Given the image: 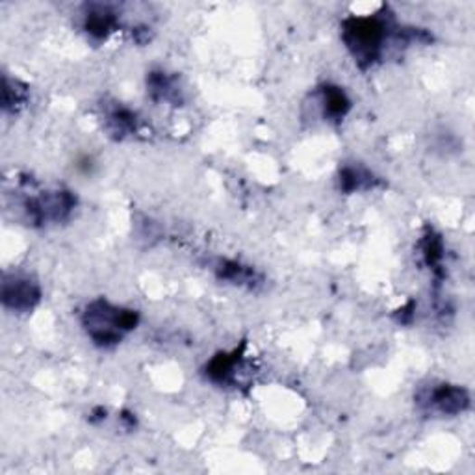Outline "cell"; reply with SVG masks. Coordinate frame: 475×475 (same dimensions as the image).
<instances>
[{"mask_svg": "<svg viewBox=\"0 0 475 475\" xmlns=\"http://www.w3.org/2000/svg\"><path fill=\"white\" fill-rule=\"evenodd\" d=\"M392 30V23L381 14L351 15L342 21V42L360 69H370L385 56Z\"/></svg>", "mask_w": 475, "mask_h": 475, "instance_id": "1", "label": "cell"}, {"mask_svg": "<svg viewBox=\"0 0 475 475\" xmlns=\"http://www.w3.org/2000/svg\"><path fill=\"white\" fill-rule=\"evenodd\" d=\"M139 325V312L106 299L91 301L82 312V327L97 347L109 349Z\"/></svg>", "mask_w": 475, "mask_h": 475, "instance_id": "2", "label": "cell"}, {"mask_svg": "<svg viewBox=\"0 0 475 475\" xmlns=\"http://www.w3.org/2000/svg\"><path fill=\"white\" fill-rule=\"evenodd\" d=\"M79 199L69 190H47L24 201V212L30 222L38 227L49 223H63L77 210Z\"/></svg>", "mask_w": 475, "mask_h": 475, "instance_id": "3", "label": "cell"}, {"mask_svg": "<svg viewBox=\"0 0 475 475\" xmlns=\"http://www.w3.org/2000/svg\"><path fill=\"white\" fill-rule=\"evenodd\" d=\"M470 392L459 385H434L418 394V405L436 416H459L470 409Z\"/></svg>", "mask_w": 475, "mask_h": 475, "instance_id": "4", "label": "cell"}, {"mask_svg": "<svg viewBox=\"0 0 475 475\" xmlns=\"http://www.w3.org/2000/svg\"><path fill=\"white\" fill-rule=\"evenodd\" d=\"M42 301V286L30 275H5L3 305L14 312H32Z\"/></svg>", "mask_w": 475, "mask_h": 475, "instance_id": "5", "label": "cell"}, {"mask_svg": "<svg viewBox=\"0 0 475 475\" xmlns=\"http://www.w3.org/2000/svg\"><path fill=\"white\" fill-rule=\"evenodd\" d=\"M84 30L95 42H106L119 28V14L112 5H88L84 8Z\"/></svg>", "mask_w": 475, "mask_h": 475, "instance_id": "6", "label": "cell"}, {"mask_svg": "<svg viewBox=\"0 0 475 475\" xmlns=\"http://www.w3.org/2000/svg\"><path fill=\"white\" fill-rule=\"evenodd\" d=\"M104 128L114 139L121 141L138 136L141 130V121L134 109L116 102L114 106H106Z\"/></svg>", "mask_w": 475, "mask_h": 475, "instance_id": "7", "label": "cell"}, {"mask_svg": "<svg viewBox=\"0 0 475 475\" xmlns=\"http://www.w3.org/2000/svg\"><path fill=\"white\" fill-rule=\"evenodd\" d=\"M243 347H245V344L240 349H234L231 353L223 351V353H217L215 356H212L206 364V368H204L206 377L212 383L222 385V386L234 385L236 377H238V370L242 366Z\"/></svg>", "mask_w": 475, "mask_h": 475, "instance_id": "8", "label": "cell"}, {"mask_svg": "<svg viewBox=\"0 0 475 475\" xmlns=\"http://www.w3.org/2000/svg\"><path fill=\"white\" fill-rule=\"evenodd\" d=\"M214 271L219 280H223L233 286H240V288L254 290L264 282V277L257 270H254L252 266L242 264L238 261H227V259L217 261Z\"/></svg>", "mask_w": 475, "mask_h": 475, "instance_id": "9", "label": "cell"}, {"mask_svg": "<svg viewBox=\"0 0 475 475\" xmlns=\"http://www.w3.org/2000/svg\"><path fill=\"white\" fill-rule=\"evenodd\" d=\"M319 102L325 121L340 123L351 112V99L344 88L335 84H323L319 88Z\"/></svg>", "mask_w": 475, "mask_h": 475, "instance_id": "10", "label": "cell"}, {"mask_svg": "<svg viewBox=\"0 0 475 475\" xmlns=\"http://www.w3.org/2000/svg\"><path fill=\"white\" fill-rule=\"evenodd\" d=\"M147 91L155 102H167L178 106L182 102V90L175 75L166 71H151L147 77Z\"/></svg>", "mask_w": 475, "mask_h": 475, "instance_id": "11", "label": "cell"}, {"mask_svg": "<svg viewBox=\"0 0 475 475\" xmlns=\"http://www.w3.org/2000/svg\"><path fill=\"white\" fill-rule=\"evenodd\" d=\"M340 190L344 194H356V192H368L374 188L383 186L379 176H375L370 169L362 166H346L340 169Z\"/></svg>", "mask_w": 475, "mask_h": 475, "instance_id": "12", "label": "cell"}, {"mask_svg": "<svg viewBox=\"0 0 475 475\" xmlns=\"http://www.w3.org/2000/svg\"><path fill=\"white\" fill-rule=\"evenodd\" d=\"M444 240L441 234H436L432 229H427L420 240V254L429 270L434 271L436 277L442 275V262H444Z\"/></svg>", "mask_w": 475, "mask_h": 475, "instance_id": "13", "label": "cell"}, {"mask_svg": "<svg viewBox=\"0 0 475 475\" xmlns=\"http://www.w3.org/2000/svg\"><path fill=\"white\" fill-rule=\"evenodd\" d=\"M26 100H28V88L23 82L12 81L5 75V79H3V108H5V112L17 114L19 109L26 104Z\"/></svg>", "mask_w": 475, "mask_h": 475, "instance_id": "14", "label": "cell"}, {"mask_svg": "<svg viewBox=\"0 0 475 475\" xmlns=\"http://www.w3.org/2000/svg\"><path fill=\"white\" fill-rule=\"evenodd\" d=\"M414 310H416V305H414V301H411V303H407L404 309L397 310L395 319H397L399 323L409 325V323L413 321V318H414Z\"/></svg>", "mask_w": 475, "mask_h": 475, "instance_id": "15", "label": "cell"}]
</instances>
